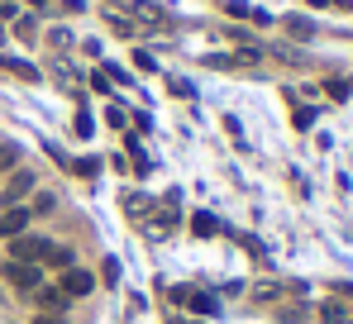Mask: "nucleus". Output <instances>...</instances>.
<instances>
[{
	"mask_svg": "<svg viewBox=\"0 0 353 324\" xmlns=\"http://www.w3.org/2000/svg\"><path fill=\"white\" fill-rule=\"evenodd\" d=\"M10 253H14L10 263H43V258H48V243H43V239H24V234H19V239H10Z\"/></svg>",
	"mask_w": 353,
	"mask_h": 324,
	"instance_id": "obj_1",
	"label": "nucleus"
},
{
	"mask_svg": "<svg viewBox=\"0 0 353 324\" xmlns=\"http://www.w3.org/2000/svg\"><path fill=\"white\" fill-rule=\"evenodd\" d=\"M19 162V148H0V167H14Z\"/></svg>",
	"mask_w": 353,
	"mask_h": 324,
	"instance_id": "obj_11",
	"label": "nucleus"
},
{
	"mask_svg": "<svg viewBox=\"0 0 353 324\" xmlns=\"http://www.w3.org/2000/svg\"><path fill=\"white\" fill-rule=\"evenodd\" d=\"M96 286V276L91 272H81V267H67L62 272V296H86Z\"/></svg>",
	"mask_w": 353,
	"mask_h": 324,
	"instance_id": "obj_3",
	"label": "nucleus"
},
{
	"mask_svg": "<svg viewBox=\"0 0 353 324\" xmlns=\"http://www.w3.org/2000/svg\"><path fill=\"white\" fill-rule=\"evenodd\" d=\"M48 263L53 267H72V248H48Z\"/></svg>",
	"mask_w": 353,
	"mask_h": 324,
	"instance_id": "obj_9",
	"label": "nucleus"
},
{
	"mask_svg": "<svg viewBox=\"0 0 353 324\" xmlns=\"http://www.w3.org/2000/svg\"><path fill=\"white\" fill-rule=\"evenodd\" d=\"M29 186H34V176H29V172H14V176H10V186H5V205H14Z\"/></svg>",
	"mask_w": 353,
	"mask_h": 324,
	"instance_id": "obj_5",
	"label": "nucleus"
},
{
	"mask_svg": "<svg viewBox=\"0 0 353 324\" xmlns=\"http://www.w3.org/2000/svg\"><path fill=\"white\" fill-rule=\"evenodd\" d=\"M29 210H19V205H10V210H5V215H0V234H5V239H19V234H24V229H29Z\"/></svg>",
	"mask_w": 353,
	"mask_h": 324,
	"instance_id": "obj_4",
	"label": "nucleus"
},
{
	"mask_svg": "<svg viewBox=\"0 0 353 324\" xmlns=\"http://www.w3.org/2000/svg\"><path fill=\"white\" fill-rule=\"evenodd\" d=\"M191 229H196V234H215L220 224H215V219H210V215H196V219H191Z\"/></svg>",
	"mask_w": 353,
	"mask_h": 324,
	"instance_id": "obj_10",
	"label": "nucleus"
},
{
	"mask_svg": "<svg viewBox=\"0 0 353 324\" xmlns=\"http://www.w3.org/2000/svg\"><path fill=\"white\" fill-rule=\"evenodd\" d=\"M34 5H48V0H34Z\"/></svg>",
	"mask_w": 353,
	"mask_h": 324,
	"instance_id": "obj_13",
	"label": "nucleus"
},
{
	"mask_svg": "<svg viewBox=\"0 0 353 324\" xmlns=\"http://www.w3.org/2000/svg\"><path fill=\"white\" fill-rule=\"evenodd\" d=\"M34 324H62V315H43V310H39V320Z\"/></svg>",
	"mask_w": 353,
	"mask_h": 324,
	"instance_id": "obj_12",
	"label": "nucleus"
},
{
	"mask_svg": "<svg viewBox=\"0 0 353 324\" xmlns=\"http://www.w3.org/2000/svg\"><path fill=\"white\" fill-rule=\"evenodd\" d=\"M5 72H14V77H24V81H34V77H39V72H34L24 57H5Z\"/></svg>",
	"mask_w": 353,
	"mask_h": 324,
	"instance_id": "obj_8",
	"label": "nucleus"
},
{
	"mask_svg": "<svg viewBox=\"0 0 353 324\" xmlns=\"http://www.w3.org/2000/svg\"><path fill=\"white\" fill-rule=\"evenodd\" d=\"M176 301H181V305H191V310H201V315H215V296H196V291H176Z\"/></svg>",
	"mask_w": 353,
	"mask_h": 324,
	"instance_id": "obj_6",
	"label": "nucleus"
},
{
	"mask_svg": "<svg viewBox=\"0 0 353 324\" xmlns=\"http://www.w3.org/2000/svg\"><path fill=\"white\" fill-rule=\"evenodd\" d=\"M5 281L10 286H43V272L34 263H5Z\"/></svg>",
	"mask_w": 353,
	"mask_h": 324,
	"instance_id": "obj_2",
	"label": "nucleus"
},
{
	"mask_svg": "<svg viewBox=\"0 0 353 324\" xmlns=\"http://www.w3.org/2000/svg\"><path fill=\"white\" fill-rule=\"evenodd\" d=\"M62 301H67V296H62V286H43V291H39V310H48V315H58Z\"/></svg>",
	"mask_w": 353,
	"mask_h": 324,
	"instance_id": "obj_7",
	"label": "nucleus"
}]
</instances>
